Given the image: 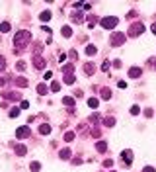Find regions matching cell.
I'll return each instance as SVG.
<instances>
[{
    "instance_id": "cell-1",
    "label": "cell",
    "mask_w": 156,
    "mask_h": 172,
    "mask_svg": "<svg viewBox=\"0 0 156 172\" xmlns=\"http://www.w3.org/2000/svg\"><path fill=\"white\" fill-rule=\"evenodd\" d=\"M29 41H31V33H29V31H25V29H24V31H18L14 35V49H16V53H20Z\"/></svg>"
},
{
    "instance_id": "cell-2",
    "label": "cell",
    "mask_w": 156,
    "mask_h": 172,
    "mask_svg": "<svg viewBox=\"0 0 156 172\" xmlns=\"http://www.w3.org/2000/svg\"><path fill=\"white\" fill-rule=\"evenodd\" d=\"M142 31H144V26H142L141 22L131 23V28H129V35H131V37H137V35H141Z\"/></svg>"
},
{
    "instance_id": "cell-3",
    "label": "cell",
    "mask_w": 156,
    "mask_h": 172,
    "mask_svg": "<svg viewBox=\"0 0 156 172\" xmlns=\"http://www.w3.org/2000/svg\"><path fill=\"white\" fill-rule=\"evenodd\" d=\"M117 22H119L117 18H113V16H109V18H104V20H102L99 23H102V28H104V29H113L115 26H117Z\"/></svg>"
},
{
    "instance_id": "cell-4",
    "label": "cell",
    "mask_w": 156,
    "mask_h": 172,
    "mask_svg": "<svg viewBox=\"0 0 156 172\" xmlns=\"http://www.w3.org/2000/svg\"><path fill=\"white\" fill-rule=\"evenodd\" d=\"M109 41H111V45L113 47H119L125 43V33H113L111 37H109Z\"/></svg>"
},
{
    "instance_id": "cell-5",
    "label": "cell",
    "mask_w": 156,
    "mask_h": 172,
    "mask_svg": "<svg viewBox=\"0 0 156 172\" xmlns=\"http://www.w3.org/2000/svg\"><path fill=\"white\" fill-rule=\"evenodd\" d=\"M33 65H35V69L43 70V69H45V65H47V61H45V57L35 55V57H33Z\"/></svg>"
},
{
    "instance_id": "cell-6",
    "label": "cell",
    "mask_w": 156,
    "mask_h": 172,
    "mask_svg": "<svg viewBox=\"0 0 156 172\" xmlns=\"http://www.w3.org/2000/svg\"><path fill=\"white\" fill-rule=\"evenodd\" d=\"M29 135H31V131H29V127H18V129H16V137H18V139H25V137H29Z\"/></svg>"
},
{
    "instance_id": "cell-7",
    "label": "cell",
    "mask_w": 156,
    "mask_h": 172,
    "mask_svg": "<svg viewBox=\"0 0 156 172\" xmlns=\"http://www.w3.org/2000/svg\"><path fill=\"white\" fill-rule=\"evenodd\" d=\"M121 158H123V162L131 164L133 162V153L131 151H123V153H121Z\"/></svg>"
},
{
    "instance_id": "cell-8",
    "label": "cell",
    "mask_w": 156,
    "mask_h": 172,
    "mask_svg": "<svg viewBox=\"0 0 156 172\" xmlns=\"http://www.w3.org/2000/svg\"><path fill=\"white\" fill-rule=\"evenodd\" d=\"M94 70H96V65H94V63H86V65H84V72H86L88 76L94 75Z\"/></svg>"
},
{
    "instance_id": "cell-9",
    "label": "cell",
    "mask_w": 156,
    "mask_h": 172,
    "mask_svg": "<svg viewBox=\"0 0 156 172\" xmlns=\"http://www.w3.org/2000/svg\"><path fill=\"white\" fill-rule=\"evenodd\" d=\"M141 72H142V70L139 69V67H133V69L129 70V76H131V78H139V76H141Z\"/></svg>"
},
{
    "instance_id": "cell-10",
    "label": "cell",
    "mask_w": 156,
    "mask_h": 172,
    "mask_svg": "<svg viewBox=\"0 0 156 172\" xmlns=\"http://www.w3.org/2000/svg\"><path fill=\"white\" fill-rule=\"evenodd\" d=\"M39 133H41V135H49V133H51V125H49V123H43V125L39 127Z\"/></svg>"
},
{
    "instance_id": "cell-11",
    "label": "cell",
    "mask_w": 156,
    "mask_h": 172,
    "mask_svg": "<svg viewBox=\"0 0 156 172\" xmlns=\"http://www.w3.org/2000/svg\"><path fill=\"white\" fill-rule=\"evenodd\" d=\"M4 98H10V100H20V92H4Z\"/></svg>"
},
{
    "instance_id": "cell-12",
    "label": "cell",
    "mask_w": 156,
    "mask_h": 172,
    "mask_svg": "<svg viewBox=\"0 0 156 172\" xmlns=\"http://www.w3.org/2000/svg\"><path fill=\"white\" fill-rule=\"evenodd\" d=\"M25 153H28V149H25L24 145H18V147H16V154H20V157H24Z\"/></svg>"
},
{
    "instance_id": "cell-13",
    "label": "cell",
    "mask_w": 156,
    "mask_h": 172,
    "mask_svg": "<svg viewBox=\"0 0 156 172\" xmlns=\"http://www.w3.org/2000/svg\"><path fill=\"white\" fill-rule=\"evenodd\" d=\"M61 33H62V35H65V37H70V35H72V29L68 28V26H62Z\"/></svg>"
},
{
    "instance_id": "cell-14",
    "label": "cell",
    "mask_w": 156,
    "mask_h": 172,
    "mask_svg": "<svg viewBox=\"0 0 156 172\" xmlns=\"http://www.w3.org/2000/svg\"><path fill=\"white\" fill-rule=\"evenodd\" d=\"M96 53H98V49H96V45H88L86 47V55H96Z\"/></svg>"
},
{
    "instance_id": "cell-15",
    "label": "cell",
    "mask_w": 156,
    "mask_h": 172,
    "mask_svg": "<svg viewBox=\"0 0 156 172\" xmlns=\"http://www.w3.org/2000/svg\"><path fill=\"white\" fill-rule=\"evenodd\" d=\"M39 18H41V22H49V20H51V12H41V14H39Z\"/></svg>"
},
{
    "instance_id": "cell-16",
    "label": "cell",
    "mask_w": 156,
    "mask_h": 172,
    "mask_svg": "<svg viewBox=\"0 0 156 172\" xmlns=\"http://www.w3.org/2000/svg\"><path fill=\"white\" fill-rule=\"evenodd\" d=\"M96 23H98V18H96V16H88V28H94Z\"/></svg>"
},
{
    "instance_id": "cell-17",
    "label": "cell",
    "mask_w": 156,
    "mask_h": 172,
    "mask_svg": "<svg viewBox=\"0 0 156 172\" xmlns=\"http://www.w3.org/2000/svg\"><path fill=\"white\" fill-rule=\"evenodd\" d=\"M88 106H90L92 110H96V108L99 106V102H98V98H90V100H88Z\"/></svg>"
},
{
    "instance_id": "cell-18",
    "label": "cell",
    "mask_w": 156,
    "mask_h": 172,
    "mask_svg": "<svg viewBox=\"0 0 156 172\" xmlns=\"http://www.w3.org/2000/svg\"><path fill=\"white\" fill-rule=\"evenodd\" d=\"M102 98H104V100H109V98H111V90H109V88H102Z\"/></svg>"
},
{
    "instance_id": "cell-19",
    "label": "cell",
    "mask_w": 156,
    "mask_h": 172,
    "mask_svg": "<svg viewBox=\"0 0 156 172\" xmlns=\"http://www.w3.org/2000/svg\"><path fill=\"white\" fill-rule=\"evenodd\" d=\"M70 149H62L61 151V153H59V157H61V158H70Z\"/></svg>"
},
{
    "instance_id": "cell-20",
    "label": "cell",
    "mask_w": 156,
    "mask_h": 172,
    "mask_svg": "<svg viewBox=\"0 0 156 172\" xmlns=\"http://www.w3.org/2000/svg\"><path fill=\"white\" fill-rule=\"evenodd\" d=\"M62 104H65L66 108H72V106H74V100H72V98H68V96H66V98H62Z\"/></svg>"
},
{
    "instance_id": "cell-21",
    "label": "cell",
    "mask_w": 156,
    "mask_h": 172,
    "mask_svg": "<svg viewBox=\"0 0 156 172\" xmlns=\"http://www.w3.org/2000/svg\"><path fill=\"white\" fill-rule=\"evenodd\" d=\"M16 86H20V88H25V86H28V80H25V78H16Z\"/></svg>"
},
{
    "instance_id": "cell-22",
    "label": "cell",
    "mask_w": 156,
    "mask_h": 172,
    "mask_svg": "<svg viewBox=\"0 0 156 172\" xmlns=\"http://www.w3.org/2000/svg\"><path fill=\"white\" fill-rule=\"evenodd\" d=\"M37 94H39V96L47 94V84H39V86H37Z\"/></svg>"
},
{
    "instance_id": "cell-23",
    "label": "cell",
    "mask_w": 156,
    "mask_h": 172,
    "mask_svg": "<svg viewBox=\"0 0 156 172\" xmlns=\"http://www.w3.org/2000/svg\"><path fill=\"white\" fill-rule=\"evenodd\" d=\"M104 125H105V127H113V125H115V119H113V117H105V119H104Z\"/></svg>"
},
{
    "instance_id": "cell-24",
    "label": "cell",
    "mask_w": 156,
    "mask_h": 172,
    "mask_svg": "<svg viewBox=\"0 0 156 172\" xmlns=\"http://www.w3.org/2000/svg\"><path fill=\"white\" fill-rule=\"evenodd\" d=\"M62 70H65V75H72V72H74V67H72V65H65Z\"/></svg>"
},
{
    "instance_id": "cell-25",
    "label": "cell",
    "mask_w": 156,
    "mask_h": 172,
    "mask_svg": "<svg viewBox=\"0 0 156 172\" xmlns=\"http://www.w3.org/2000/svg\"><path fill=\"white\" fill-rule=\"evenodd\" d=\"M96 149H98L99 153H105V149H107V145H105L104 141H99V143H98V147H96Z\"/></svg>"
},
{
    "instance_id": "cell-26",
    "label": "cell",
    "mask_w": 156,
    "mask_h": 172,
    "mask_svg": "<svg viewBox=\"0 0 156 172\" xmlns=\"http://www.w3.org/2000/svg\"><path fill=\"white\" fill-rule=\"evenodd\" d=\"M0 31H10V23L8 22H2V23H0Z\"/></svg>"
},
{
    "instance_id": "cell-27",
    "label": "cell",
    "mask_w": 156,
    "mask_h": 172,
    "mask_svg": "<svg viewBox=\"0 0 156 172\" xmlns=\"http://www.w3.org/2000/svg\"><path fill=\"white\" fill-rule=\"evenodd\" d=\"M72 20L74 22H82V12H72Z\"/></svg>"
},
{
    "instance_id": "cell-28",
    "label": "cell",
    "mask_w": 156,
    "mask_h": 172,
    "mask_svg": "<svg viewBox=\"0 0 156 172\" xmlns=\"http://www.w3.org/2000/svg\"><path fill=\"white\" fill-rule=\"evenodd\" d=\"M72 139H74V133H72V131H66V133H65V141H68V143H70Z\"/></svg>"
},
{
    "instance_id": "cell-29",
    "label": "cell",
    "mask_w": 156,
    "mask_h": 172,
    "mask_svg": "<svg viewBox=\"0 0 156 172\" xmlns=\"http://www.w3.org/2000/svg\"><path fill=\"white\" fill-rule=\"evenodd\" d=\"M20 116V108H12L10 110V117H18Z\"/></svg>"
},
{
    "instance_id": "cell-30",
    "label": "cell",
    "mask_w": 156,
    "mask_h": 172,
    "mask_svg": "<svg viewBox=\"0 0 156 172\" xmlns=\"http://www.w3.org/2000/svg\"><path fill=\"white\" fill-rule=\"evenodd\" d=\"M29 168H31V170H33V172H37V170H39V168H41V164H39V162H37V160H35V162H31V164H29Z\"/></svg>"
},
{
    "instance_id": "cell-31",
    "label": "cell",
    "mask_w": 156,
    "mask_h": 172,
    "mask_svg": "<svg viewBox=\"0 0 156 172\" xmlns=\"http://www.w3.org/2000/svg\"><path fill=\"white\" fill-rule=\"evenodd\" d=\"M65 82L66 84H74V75H66L65 76Z\"/></svg>"
},
{
    "instance_id": "cell-32",
    "label": "cell",
    "mask_w": 156,
    "mask_h": 172,
    "mask_svg": "<svg viewBox=\"0 0 156 172\" xmlns=\"http://www.w3.org/2000/svg\"><path fill=\"white\" fill-rule=\"evenodd\" d=\"M98 121H99V116H98V113H92V116H90V123L94 125V123H98Z\"/></svg>"
},
{
    "instance_id": "cell-33",
    "label": "cell",
    "mask_w": 156,
    "mask_h": 172,
    "mask_svg": "<svg viewBox=\"0 0 156 172\" xmlns=\"http://www.w3.org/2000/svg\"><path fill=\"white\" fill-rule=\"evenodd\" d=\"M51 90H53V92H59V90H61V84H59V82H53V84H51Z\"/></svg>"
},
{
    "instance_id": "cell-34",
    "label": "cell",
    "mask_w": 156,
    "mask_h": 172,
    "mask_svg": "<svg viewBox=\"0 0 156 172\" xmlns=\"http://www.w3.org/2000/svg\"><path fill=\"white\" fill-rule=\"evenodd\" d=\"M102 70H104V72H107V70H109V61H104V65H102Z\"/></svg>"
},
{
    "instance_id": "cell-35",
    "label": "cell",
    "mask_w": 156,
    "mask_h": 172,
    "mask_svg": "<svg viewBox=\"0 0 156 172\" xmlns=\"http://www.w3.org/2000/svg\"><path fill=\"white\" fill-rule=\"evenodd\" d=\"M139 112H141V108H139V106H133V108H131V113H133V116H137Z\"/></svg>"
},
{
    "instance_id": "cell-36",
    "label": "cell",
    "mask_w": 156,
    "mask_h": 172,
    "mask_svg": "<svg viewBox=\"0 0 156 172\" xmlns=\"http://www.w3.org/2000/svg\"><path fill=\"white\" fill-rule=\"evenodd\" d=\"M6 69V61H4V57H0V70H4Z\"/></svg>"
},
{
    "instance_id": "cell-37",
    "label": "cell",
    "mask_w": 156,
    "mask_h": 172,
    "mask_svg": "<svg viewBox=\"0 0 156 172\" xmlns=\"http://www.w3.org/2000/svg\"><path fill=\"white\" fill-rule=\"evenodd\" d=\"M16 67H18V70H24V69H25V63H24V61H20Z\"/></svg>"
},
{
    "instance_id": "cell-38",
    "label": "cell",
    "mask_w": 156,
    "mask_h": 172,
    "mask_svg": "<svg viewBox=\"0 0 156 172\" xmlns=\"http://www.w3.org/2000/svg\"><path fill=\"white\" fill-rule=\"evenodd\" d=\"M43 78H45V80H51V78H53V72H49V70H47V72L43 75Z\"/></svg>"
},
{
    "instance_id": "cell-39",
    "label": "cell",
    "mask_w": 156,
    "mask_h": 172,
    "mask_svg": "<svg viewBox=\"0 0 156 172\" xmlns=\"http://www.w3.org/2000/svg\"><path fill=\"white\" fill-rule=\"evenodd\" d=\"M104 166H113V160H111V158H109V160H104Z\"/></svg>"
},
{
    "instance_id": "cell-40",
    "label": "cell",
    "mask_w": 156,
    "mask_h": 172,
    "mask_svg": "<svg viewBox=\"0 0 156 172\" xmlns=\"http://www.w3.org/2000/svg\"><path fill=\"white\" fill-rule=\"evenodd\" d=\"M142 172H156V168H154V166H147Z\"/></svg>"
},
{
    "instance_id": "cell-41",
    "label": "cell",
    "mask_w": 156,
    "mask_h": 172,
    "mask_svg": "<svg viewBox=\"0 0 156 172\" xmlns=\"http://www.w3.org/2000/svg\"><path fill=\"white\" fill-rule=\"evenodd\" d=\"M28 108H29V102H25V100H24V102H22V110H28Z\"/></svg>"
},
{
    "instance_id": "cell-42",
    "label": "cell",
    "mask_w": 156,
    "mask_h": 172,
    "mask_svg": "<svg viewBox=\"0 0 156 172\" xmlns=\"http://www.w3.org/2000/svg\"><path fill=\"white\" fill-rule=\"evenodd\" d=\"M68 55H70V59H76V55H78V53H76V51H74V49H72V51H70V53H68Z\"/></svg>"
},
{
    "instance_id": "cell-43",
    "label": "cell",
    "mask_w": 156,
    "mask_h": 172,
    "mask_svg": "<svg viewBox=\"0 0 156 172\" xmlns=\"http://www.w3.org/2000/svg\"><path fill=\"white\" fill-rule=\"evenodd\" d=\"M150 29H152V33H154V35H156V22L152 23V28H150Z\"/></svg>"
},
{
    "instance_id": "cell-44",
    "label": "cell",
    "mask_w": 156,
    "mask_h": 172,
    "mask_svg": "<svg viewBox=\"0 0 156 172\" xmlns=\"http://www.w3.org/2000/svg\"><path fill=\"white\" fill-rule=\"evenodd\" d=\"M0 86H4V78H0Z\"/></svg>"
}]
</instances>
